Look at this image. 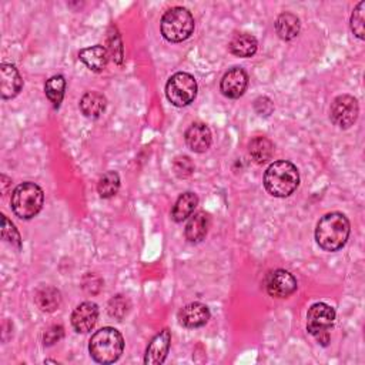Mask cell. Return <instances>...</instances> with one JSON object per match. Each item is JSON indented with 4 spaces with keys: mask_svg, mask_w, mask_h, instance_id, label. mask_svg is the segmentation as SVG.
Returning <instances> with one entry per match:
<instances>
[{
    "mask_svg": "<svg viewBox=\"0 0 365 365\" xmlns=\"http://www.w3.org/2000/svg\"><path fill=\"white\" fill-rule=\"evenodd\" d=\"M350 232L351 226L346 214L334 212L320 219L316 228V240L324 251L335 253L347 244Z\"/></svg>",
    "mask_w": 365,
    "mask_h": 365,
    "instance_id": "obj_1",
    "label": "cell"
},
{
    "mask_svg": "<svg viewBox=\"0 0 365 365\" xmlns=\"http://www.w3.org/2000/svg\"><path fill=\"white\" fill-rule=\"evenodd\" d=\"M298 169L291 162H274L264 173V187L273 197H289L298 189Z\"/></svg>",
    "mask_w": 365,
    "mask_h": 365,
    "instance_id": "obj_2",
    "label": "cell"
},
{
    "mask_svg": "<svg viewBox=\"0 0 365 365\" xmlns=\"http://www.w3.org/2000/svg\"><path fill=\"white\" fill-rule=\"evenodd\" d=\"M124 351V338L113 327L96 331L89 343L90 357L99 364H113L119 361Z\"/></svg>",
    "mask_w": 365,
    "mask_h": 365,
    "instance_id": "obj_3",
    "label": "cell"
},
{
    "mask_svg": "<svg viewBox=\"0 0 365 365\" xmlns=\"http://www.w3.org/2000/svg\"><path fill=\"white\" fill-rule=\"evenodd\" d=\"M12 210L22 220L36 217L43 208L44 193L36 182L26 181L19 185L12 193Z\"/></svg>",
    "mask_w": 365,
    "mask_h": 365,
    "instance_id": "obj_4",
    "label": "cell"
},
{
    "mask_svg": "<svg viewBox=\"0 0 365 365\" xmlns=\"http://www.w3.org/2000/svg\"><path fill=\"white\" fill-rule=\"evenodd\" d=\"M194 26L196 23L192 12L181 6L169 9L160 22L163 37L171 43L187 40L194 32Z\"/></svg>",
    "mask_w": 365,
    "mask_h": 365,
    "instance_id": "obj_5",
    "label": "cell"
},
{
    "mask_svg": "<svg viewBox=\"0 0 365 365\" xmlns=\"http://www.w3.org/2000/svg\"><path fill=\"white\" fill-rule=\"evenodd\" d=\"M335 323V311L325 303L311 305L307 314V331L316 338L321 346H328L330 332Z\"/></svg>",
    "mask_w": 365,
    "mask_h": 365,
    "instance_id": "obj_6",
    "label": "cell"
},
{
    "mask_svg": "<svg viewBox=\"0 0 365 365\" xmlns=\"http://www.w3.org/2000/svg\"><path fill=\"white\" fill-rule=\"evenodd\" d=\"M197 82L194 76L186 71H178L173 74L166 85V96L169 101L176 108L189 106L197 96Z\"/></svg>",
    "mask_w": 365,
    "mask_h": 365,
    "instance_id": "obj_7",
    "label": "cell"
},
{
    "mask_svg": "<svg viewBox=\"0 0 365 365\" xmlns=\"http://www.w3.org/2000/svg\"><path fill=\"white\" fill-rule=\"evenodd\" d=\"M359 114L358 101L354 96L341 94L334 99L330 108L331 121L340 128H350L354 126Z\"/></svg>",
    "mask_w": 365,
    "mask_h": 365,
    "instance_id": "obj_8",
    "label": "cell"
},
{
    "mask_svg": "<svg viewBox=\"0 0 365 365\" xmlns=\"http://www.w3.org/2000/svg\"><path fill=\"white\" fill-rule=\"evenodd\" d=\"M266 291L274 298H287L297 291L296 277L285 270H274L266 278Z\"/></svg>",
    "mask_w": 365,
    "mask_h": 365,
    "instance_id": "obj_9",
    "label": "cell"
},
{
    "mask_svg": "<svg viewBox=\"0 0 365 365\" xmlns=\"http://www.w3.org/2000/svg\"><path fill=\"white\" fill-rule=\"evenodd\" d=\"M248 86V74L243 67L230 69L220 82L221 93L228 99H240Z\"/></svg>",
    "mask_w": 365,
    "mask_h": 365,
    "instance_id": "obj_10",
    "label": "cell"
},
{
    "mask_svg": "<svg viewBox=\"0 0 365 365\" xmlns=\"http://www.w3.org/2000/svg\"><path fill=\"white\" fill-rule=\"evenodd\" d=\"M99 319V307L96 303L85 301L77 305L71 314V325L76 332L87 334L90 332Z\"/></svg>",
    "mask_w": 365,
    "mask_h": 365,
    "instance_id": "obj_11",
    "label": "cell"
},
{
    "mask_svg": "<svg viewBox=\"0 0 365 365\" xmlns=\"http://www.w3.org/2000/svg\"><path fill=\"white\" fill-rule=\"evenodd\" d=\"M171 344V332L170 330L164 328L155 335L150 344L147 346L146 355H144V364L147 365H159L163 364L167 358V354L170 351Z\"/></svg>",
    "mask_w": 365,
    "mask_h": 365,
    "instance_id": "obj_12",
    "label": "cell"
},
{
    "mask_svg": "<svg viewBox=\"0 0 365 365\" xmlns=\"http://www.w3.org/2000/svg\"><path fill=\"white\" fill-rule=\"evenodd\" d=\"M177 319L182 327L200 328L210 320V309L201 303H192L178 311Z\"/></svg>",
    "mask_w": 365,
    "mask_h": 365,
    "instance_id": "obj_13",
    "label": "cell"
},
{
    "mask_svg": "<svg viewBox=\"0 0 365 365\" xmlns=\"http://www.w3.org/2000/svg\"><path fill=\"white\" fill-rule=\"evenodd\" d=\"M22 89L23 79L19 70L10 63H3L0 66V94H2V99H15Z\"/></svg>",
    "mask_w": 365,
    "mask_h": 365,
    "instance_id": "obj_14",
    "label": "cell"
},
{
    "mask_svg": "<svg viewBox=\"0 0 365 365\" xmlns=\"http://www.w3.org/2000/svg\"><path fill=\"white\" fill-rule=\"evenodd\" d=\"M187 147L194 153H205L213 143L210 128L204 123H193L185 133Z\"/></svg>",
    "mask_w": 365,
    "mask_h": 365,
    "instance_id": "obj_15",
    "label": "cell"
},
{
    "mask_svg": "<svg viewBox=\"0 0 365 365\" xmlns=\"http://www.w3.org/2000/svg\"><path fill=\"white\" fill-rule=\"evenodd\" d=\"M210 224H212V217L205 212H198L194 216H190V220L187 221L185 228L186 240L193 244L201 243L207 236Z\"/></svg>",
    "mask_w": 365,
    "mask_h": 365,
    "instance_id": "obj_16",
    "label": "cell"
},
{
    "mask_svg": "<svg viewBox=\"0 0 365 365\" xmlns=\"http://www.w3.org/2000/svg\"><path fill=\"white\" fill-rule=\"evenodd\" d=\"M79 59L92 70L96 73L103 71L108 66L109 62V53L108 49L103 47L101 44H96L87 49H83L79 51Z\"/></svg>",
    "mask_w": 365,
    "mask_h": 365,
    "instance_id": "obj_17",
    "label": "cell"
},
{
    "mask_svg": "<svg viewBox=\"0 0 365 365\" xmlns=\"http://www.w3.org/2000/svg\"><path fill=\"white\" fill-rule=\"evenodd\" d=\"M228 49L237 58H251L258 49L257 39L250 33H236L228 43Z\"/></svg>",
    "mask_w": 365,
    "mask_h": 365,
    "instance_id": "obj_18",
    "label": "cell"
},
{
    "mask_svg": "<svg viewBox=\"0 0 365 365\" xmlns=\"http://www.w3.org/2000/svg\"><path fill=\"white\" fill-rule=\"evenodd\" d=\"M248 154L254 163L266 164L271 160L274 154V144L270 139L258 136L248 143Z\"/></svg>",
    "mask_w": 365,
    "mask_h": 365,
    "instance_id": "obj_19",
    "label": "cell"
},
{
    "mask_svg": "<svg viewBox=\"0 0 365 365\" xmlns=\"http://www.w3.org/2000/svg\"><path fill=\"white\" fill-rule=\"evenodd\" d=\"M108 108V100L99 92H87L80 100V110L87 119L100 117Z\"/></svg>",
    "mask_w": 365,
    "mask_h": 365,
    "instance_id": "obj_20",
    "label": "cell"
},
{
    "mask_svg": "<svg viewBox=\"0 0 365 365\" xmlns=\"http://www.w3.org/2000/svg\"><path fill=\"white\" fill-rule=\"evenodd\" d=\"M301 29L300 19L290 12L281 13L275 20V32L282 40H293L298 36Z\"/></svg>",
    "mask_w": 365,
    "mask_h": 365,
    "instance_id": "obj_21",
    "label": "cell"
},
{
    "mask_svg": "<svg viewBox=\"0 0 365 365\" xmlns=\"http://www.w3.org/2000/svg\"><path fill=\"white\" fill-rule=\"evenodd\" d=\"M198 205V197L197 194L187 192V193H182L176 204L173 205V210H171V217L176 223H182L185 220H187L193 212L196 210V207Z\"/></svg>",
    "mask_w": 365,
    "mask_h": 365,
    "instance_id": "obj_22",
    "label": "cell"
},
{
    "mask_svg": "<svg viewBox=\"0 0 365 365\" xmlns=\"http://www.w3.org/2000/svg\"><path fill=\"white\" fill-rule=\"evenodd\" d=\"M35 301L42 311L53 312L60 307L62 296H60V291L58 289H55V287L44 285L36 291Z\"/></svg>",
    "mask_w": 365,
    "mask_h": 365,
    "instance_id": "obj_23",
    "label": "cell"
},
{
    "mask_svg": "<svg viewBox=\"0 0 365 365\" xmlns=\"http://www.w3.org/2000/svg\"><path fill=\"white\" fill-rule=\"evenodd\" d=\"M65 90H66V80L62 74H56L46 82L44 85V92L50 103L53 104L55 109H59L60 104L65 97Z\"/></svg>",
    "mask_w": 365,
    "mask_h": 365,
    "instance_id": "obj_24",
    "label": "cell"
},
{
    "mask_svg": "<svg viewBox=\"0 0 365 365\" xmlns=\"http://www.w3.org/2000/svg\"><path fill=\"white\" fill-rule=\"evenodd\" d=\"M120 190V176L116 171L104 173L99 182H97V192L101 198H112Z\"/></svg>",
    "mask_w": 365,
    "mask_h": 365,
    "instance_id": "obj_25",
    "label": "cell"
},
{
    "mask_svg": "<svg viewBox=\"0 0 365 365\" xmlns=\"http://www.w3.org/2000/svg\"><path fill=\"white\" fill-rule=\"evenodd\" d=\"M130 309V301L124 296H116L109 301L108 312L112 319H116L117 321H123V319L128 314Z\"/></svg>",
    "mask_w": 365,
    "mask_h": 365,
    "instance_id": "obj_26",
    "label": "cell"
},
{
    "mask_svg": "<svg viewBox=\"0 0 365 365\" xmlns=\"http://www.w3.org/2000/svg\"><path fill=\"white\" fill-rule=\"evenodd\" d=\"M2 239L8 241L12 247H15L16 250L22 248L20 234L17 228L15 227V224L5 214H2Z\"/></svg>",
    "mask_w": 365,
    "mask_h": 365,
    "instance_id": "obj_27",
    "label": "cell"
},
{
    "mask_svg": "<svg viewBox=\"0 0 365 365\" xmlns=\"http://www.w3.org/2000/svg\"><path fill=\"white\" fill-rule=\"evenodd\" d=\"M364 13H365V2L362 0V2H359L357 5V8L354 9V12L351 15V31L361 40L365 39V32H364L365 17H364Z\"/></svg>",
    "mask_w": 365,
    "mask_h": 365,
    "instance_id": "obj_28",
    "label": "cell"
},
{
    "mask_svg": "<svg viewBox=\"0 0 365 365\" xmlns=\"http://www.w3.org/2000/svg\"><path fill=\"white\" fill-rule=\"evenodd\" d=\"M173 170L178 178H189L194 173V164L187 155H178L173 162Z\"/></svg>",
    "mask_w": 365,
    "mask_h": 365,
    "instance_id": "obj_29",
    "label": "cell"
},
{
    "mask_svg": "<svg viewBox=\"0 0 365 365\" xmlns=\"http://www.w3.org/2000/svg\"><path fill=\"white\" fill-rule=\"evenodd\" d=\"M63 337H65V328L62 325H51L50 328L46 330L43 335L44 346H53L59 343Z\"/></svg>",
    "mask_w": 365,
    "mask_h": 365,
    "instance_id": "obj_30",
    "label": "cell"
},
{
    "mask_svg": "<svg viewBox=\"0 0 365 365\" xmlns=\"http://www.w3.org/2000/svg\"><path fill=\"white\" fill-rule=\"evenodd\" d=\"M109 42H110V51H112V56L114 62L117 65H121L123 63V43H121L120 35L117 32L112 33L109 36Z\"/></svg>",
    "mask_w": 365,
    "mask_h": 365,
    "instance_id": "obj_31",
    "label": "cell"
},
{
    "mask_svg": "<svg viewBox=\"0 0 365 365\" xmlns=\"http://www.w3.org/2000/svg\"><path fill=\"white\" fill-rule=\"evenodd\" d=\"M254 109L260 116L269 117L274 110V104L269 97H258L254 101Z\"/></svg>",
    "mask_w": 365,
    "mask_h": 365,
    "instance_id": "obj_32",
    "label": "cell"
},
{
    "mask_svg": "<svg viewBox=\"0 0 365 365\" xmlns=\"http://www.w3.org/2000/svg\"><path fill=\"white\" fill-rule=\"evenodd\" d=\"M9 182H12V180L3 174V176H2V186H3V187H2V193H3V194H6V189H8V186H9Z\"/></svg>",
    "mask_w": 365,
    "mask_h": 365,
    "instance_id": "obj_33",
    "label": "cell"
}]
</instances>
